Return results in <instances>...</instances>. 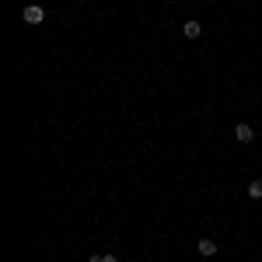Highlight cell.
I'll use <instances>...</instances> for the list:
<instances>
[{
  "mask_svg": "<svg viewBox=\"0 0 262 262\" xmlns=\"http://www.w3.org/2000/svg\"><path fill=\"white\" fill-rule=\"evenodd\" d=\"M42 18H46V11H42L39 4L25 7V14H21V21H25V25H42Z\"/></svg>",
  "mask_w": 262,
  "mask_h": 262,
  "instance_id": "6da1fadb",
  "label": "cell"
},
{
  "mask_svg": "<svg viewBox=\"0 0 262 262\" xmlns=\"http://www.w3.org/2000/svg\"><path fill=\"white\" fill-rule=\"evenodd\" d=\"M234 140L238 143H252L255 140V129H252L248 122H238V126H234Z\"/></svg>",
  "mask_w": 262,
  "mask_h": 262,
  "instance_id": "7a4b0ae2",
  "label": "cell"
},
{
  "mask_svg": "<svg viewBox=\"0 0 262 262\" xmlns=\"http://www.w3.org/2000/svg\"><path fill=\"white\" fill-rule=\"evenodd\" d=\"M182 35H185V39H200L203 25H200V21H185V25H182Z\"/></svg>",
  "mask_w": 262,
  "mask_h": 262,
  "instance_id": "3957f363",
  "label": "cell"
},
{
  "mask_svg": "<svg viewBox=\"0 0 262 262\" xmlns=\"http://www.w3.org/2000/svg\"><path fill=\"white\" fill-rule=\"evenodd\" d=\"M196 248H200V255H206V259H210V255H217V242H213V238H200Z\"/></svg>",
  "mask_w": 262,
  "mask_h": 262,
  "instance_id": "277c9868",
  "label": "cell"
},
{
  "mask_svg": "<svg viewBox=\"0 0 262 262\" xmlns=\"http://www.w3.org/2000/svg\"><path fill=\"white\" fill-rule=\"evenodd\" d=\"M248 196H252V200H262V179L248 182Z\"/></svg>",
  "mask_w": 262,
  "mask_h": 262,
  "instance_id": "5b68a950",
  "label": "cell"
},
{
  "mask_svg": "<svg viewBox=\"0 0 262 262\" xmlns=\"http://www.w3.org/2000/svg\"><path fill=\"white\" fill-rule=\"evenodd\" d=\"M88 262H119V259H116V255H91Z\"/></svg>",
  "mask_w": 262,
  "mask_h": 262,
  "instance_id": "8992f818",
  "label": "cell"
}]
</instances>
